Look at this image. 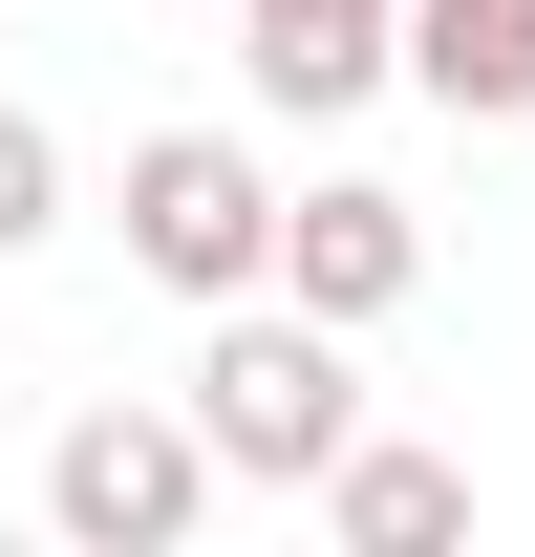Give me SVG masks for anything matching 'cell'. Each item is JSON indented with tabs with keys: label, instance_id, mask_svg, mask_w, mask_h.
Returning a JSON list of instances; mask_svg holds the SVG:
<instances>
[{
	"label": "cell",
	"instance_id": "cell-1",
	"mask_svg": "<svg viewBox=\"0 0 535 557\" xmlns=\"http://www.w3.org/2000/svg\"><path fill=\"white\" fill-rule=\"evenodd\" d=\"M364 322H322V300H214V344H194V429L236 450V493H322L343 450H364Z\"/></svg>",
	"mask_w": 535,
	"mask_h": 557
},
{
	"label": "cell",
	"instance_id": "cell-2",
	"mask_svg": "<svg viewBox=\"0 0 535 557\" xmlns=\"http://www.w3.org/2000/svg\"><path fill=\"white\" fill-rule=\"evenodd\" d=\"M214 493H236V450H214L194 408H65L43 429V536L65 557H172Z\"/></svg>",
	"mask_w": 535,
	"mask_h": 557
},
{
	"label": "cell",
	"instance_id": "cell-3",
	"mask_svg": "<svg viewBox=\"0 0 535 557\" xmlns=\"http://www.w3.org/2000/svg\"><path fill=\"white\" fill-rule=\"evenodd\" d=\"M278 214H300V194H278L258 129H150L129 150V258L172 278V300H258V278H278Z\"/></svg>",
	"mask_w": 535,
	"mask_h": 557
},
{
	"label": "cell",
	"instance_id": "cell-4",
	"mask_svg": "<svg viewBox=\"0 0 535 557\" xmlns=\"http://www.w3.org/2000/svg\"><path fill=\"white\" fill-rule=\"evenodd\" d=\"M407 278H428V214L386 172H322V194L278 214V300H322V322H407Z\"/></svg>",
	"mask_w": 535,
	"mask_h": 557
},
{
	"label": "cell",
	"instance_id": "cell-5",
	"mask_svg": "<svg viewBox=\"0 0 535 557\" xmlns=\"http://www.w3.org/2000/svg\"><path fill=\"white\" fill-rule=\"evenodd\" d=\"M236 65H258V108H364V86H407V0H236Z\"/></svg>",
	"mask_w": 535,
	"mask_h": 557
},
{
	"label": "cell",
	"instance_id": "cell-6",
	"mask_svg": "<svg viewBox=\"0 0 535 557\" xmlns=\"http://www.w3.org/2000/svg\"><path fill=\"white\" fill-rule=\"evenodd\" d=\"M407 86L450 129H535V0H407Z\"/></svg>",
	"mask_w": 535,
	"mask_h": 557
},
{
	"label": "cell",
	"instance_id": "cell-7",
	"mask_svg": "<svg viewBox=\"0 0 535 557\" xmlns=\"http://www.w3.org/2000/svg\"><path fill=\"white\" fill-rule=\"evenodd\" d=\"M322 536H343V557H428V536H471V472L407 450V429H364V450L322 472Z\"/></svg>",
	"mask_w": 535,
	"mask_h": 557
},
{
	"label": "cell",
	"instance_id": "cell-8",
	"mask_svg": "<svg viewBox=\"0 0 535 557\" xmlns=\"http://www.w3.org/2000/svg\"><path fill=\"white\" fill-rule=\"evenodd\" d=\"M43 236H65V129L0 108V258H43Z\"/></svg>",
	"mask_w": 535,
	"mask_h": 557
}]
</instances>
